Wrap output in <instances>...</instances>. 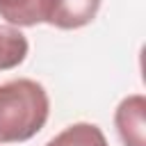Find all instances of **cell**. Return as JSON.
I'll return each mask as SVG.
<instances>
[{"mask_svg": "<svg viewBox=\"0 0 146 146\" xmlns=\"http://www.w3.org/2000/svg\"><path fill=\"white\" fill-rule=\"evenodd\" d=\"M50 100L43 84L18 78L0 84V144L32 139L48 121Z\"/></svg>", "mask_w": 146, "mask_h": 146, "instance_id": "cell-1", "label": "cell"}, {"mask_svg": "<svg viewBox=\"0 0 146 146\" xmlns=\"http://www.w3.org/2000/svg\"><path fill=\"white\" fill-rule=\"evenodd\" d=\"M30 43L14 25H0V71H11L25 62Z\"/></svg>", "mask_w": 146, "mask_h": 146, "instance_id": "cell-4", "label": "cell"}, {"mask_svg": "<svg viewBox=\"0 0 146 146\" xmlns=\"http://www.w3.org/2000/svg\"><path fill=\"white\" fill-rule=\"evenodd\" d=\"M100 9V0H41L43 23L59 30H78L89 25Z\"/></svg>", "mask_w": 146, "mask_h": 146, "instance_id": "cell-2", "label": "cell"}, {"mask_svg": "<svg viewBox=\"0 0 146 146\" xmlns=\"http://www.w3.org/2000/svg\"><path fill=\"white\" fill-rule=\"evenodd\" d=\"M46 146H110L103 130L96 123H71L59 135H55Z\"/></svg>", "mask_w": 146, "mask_h": 146, "instance_id": "cell-5", "label": "cell"}, {"mask_svg": "<svg viewBox=\"0 0 146 146\" xmlns=\"http://www.w3.org/2000/svg\"><path fill=\"white\" fill-rule=\"evenodd\" d=\"M0 18L14 27H32L43 23L41 0H0Z\"/></svg>", "mask_w": 146, "mask_h": 146, "instance_id": "cell-6", "label": "cell"}, {"mask_svg": "<svg viewBox=\"0 0 146 146\" xmlns=\"http://www.w3.org/2000/svg\"><path fill=\"white\" fill-rule=\"evenodd\" d=\"M114 125L123 146H146V98L132 94L114 112Z\"/></svg>", "mask_w": 146, "mask_h": 146, "instance_id": "cell-3", "label": "cell"}]
</instances>
